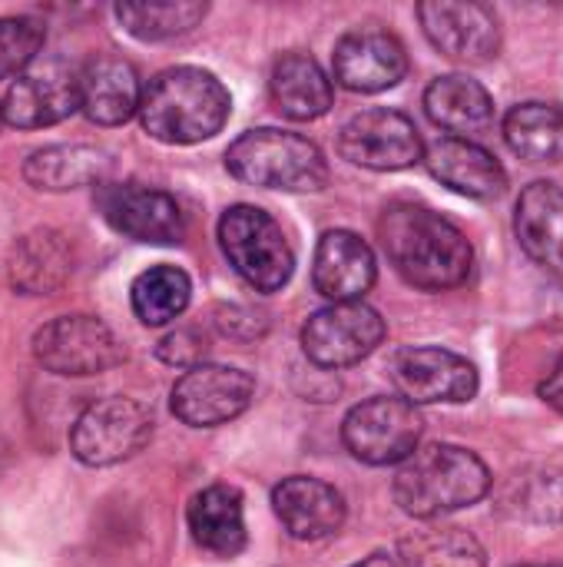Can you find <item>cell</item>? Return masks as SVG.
<instances>
[{"instance_id":"1","label":"cell","mask_w":563,"mask_h":567,"mask_svg":"<svg viewBox=\"0 0 563 567\" xmlns=\"http://www.w3.org/2000/svg\"><path fill=\"white\" fill-rule=\"evenodd\" d=\"M378 239L395 272L425 292H445L468 282L475 249L465 233L421 203H392L378 219Z\"/></svg>"},{"instance_id":"2","label":"cell","mask_w":563,"mask_h":567,"mask_svg":"<svg viewBox=\"0 0 563 567\" xmlns=\"http://www.w3.org/2000/svg\"><path fill=\"white\" fill-rule=\"evenodd\" d=\"M232 113L222 80L202 66H169L143 86L139 123L166 146H192L212 140Z\"/></svg>"},{"instance_id":"3","label":"cell","mask_w":563,"mask_h":567,"mask_svg":"<svg viewBox=\"0 0 563 567\" xmlns=\"http://www.w3.org/2000/svg\"><path fill=\"white\" fill-rule=\"evenodd\" d=\"M491 492L488 465L461 445H428L398 465L392 495L418 522H435L478 505Z\"/></svg>"},{"instance_id":"4","label":"cell","mask_w":563,"mask_h":567,"mask_svg":"<svg viewBox=\"0 0 563 567\" xmlns=\"http://www.w3.org/2000/svg\"><path fill=\"white\" fill-rule=\"evenodd\" d=\"M226 169L259 189L282 193H319L329 186V159L325 153L299 133L262 126L242 133L226 150Z\"/></svg>"},{"instance_id":"5","label":"cell","mask_w":563,"mask_h":567,"mask_svg":"<svg viewBox=\"0 0 563 567\" xmlns=\"http://www.w3.org/2000/svg\"><path fill=\"white\" fill-rule=\"evenodd\" d=\"M219 246L229 266L259 292H279L295 272V252L282 226L259 206H229L219 219Z\"/></svg>"},{"instance_id":"6","label":"cell","mask_w":563,"mask_h":567,"mask_svg":"<svg viewBox=\"0 0 563 567\" xmlns=\"http://www.w3.org/2000/svg\"><path fill=\"white\" fill-rule=\"evenodd\" d=\"M153 409L133 395H106L80 412L70 429V452L90 468H110L139 455L153 439Z\"/></svg>"},{"instance_id":"7","label":"cell","mask_w":563,"mask_h":567,"mask_svg":"<svg viewBox=\"0 0 563 567\" xmlns=\"http://www.w3.org/2000/svg\"><path fill=\"white\" fill-rule=\"evenodd\" d=\"M33 359L63 379L103 375L126 362V346L96 316H56L33 332Z\"/></svg>"},{"instance_id":"8","label":"cell","mask_w":563,"mask_h":567,"mask_svg":"<svg viewBox=\"0 0 563 567\" xmlns=\"http://www.w3.org/2000/svg\"><path fill=\"white\" fill-rule=\"evenodd\" d=\"M425 419L402 395H378L355 405L342 422V442L352 458L385 468L402 465L421 449Z\"/></svg>"},{"instance_id":"9","label":"cell","mask_w":563,"mask_h":567,"mask_svg":"<svg viewBox=\"0 0 563 567\" xmlns=\"http://www.w3.org/2000/svg\"><path fill=\"white\" fill-rule=\"evenodd\" d=\"M80 110V70L63 56H37L0 100V120L13 130H43Z\"/></svg>"},{"instance_id":"10","label":"cell","mask_w":563,"mask_h":567,"mask_svg":"<svg viewBox=\"0 0 563 567\" xmlns=\"http://www.w3.org/2000/svg\"><path fill=\"white\" fill-rule=\"evenodd\" d=\"M96 209L113 233L133 243L176 246L186 239V216L176 196L146 183H100Z\"/></svg>"},{"instance_id":"11","label":"cell","mask_w":563,"mask_h":567,"mask_svg":"<svg viewBox=\"0 0 563 567\" xmlns=\"http://www.w3.org/2000/svg\"><path fill=\"white\" fill-rule=\"evenodd\" d=\"M388 375L405 402L418 405H461L478 395V369L441 346L398 349L388 359Z\"/></svg>"},{"instance_id":"12","label":"cell","mask_w":563,"mask_h":567,"mask_svg":"<svg viewBox=\"0 0 563 567\" xmlns=\"http://www.w3.org/2000/svg\"><path fill=\"white\" fill-rule=\"evenodd\" d=\"M385 319L365 302H335L319 309L302 329V352L315 369L335 372L368 359L385 342Z\"/></svg>"},{"instance_id":"13","label":"cell","mask_w":563,"mask_h":567,"mask_svg":"<svg viewBox=\"0 0 563 567\" xmlns=\"http://www.w3.org/2000/svg\"><path fill=\"white\" fill-rule=\"evenodd\" d=\"M418 20L435 50L465 66L491 63L501 50V23L478 0H428L418 3Z\"/></svg>"},{"instance_id":"14","label":"cell","mask_w":563,"mask_h":567,"mask_svg":"<svg viewBox=\"0 0 563 567\" xmlns=\"http://www.w3.org/2000/svg\"><path fill=\"white\" fill-rule=\"evenodd\" d=\"M256 399V379L232 365H196L169 392L173 415L189 429H216L239 419Z\"/></svg>"},{"instance_id":"15","label":"cell","mask_w":563,"mask_h":567,"mask_svg":"<svg viewBox=\"0 0 563 567\" xmlns=\"http://www.w3.org/2000/svg\"><path fill=\"white\" fill-rule=\"evenodd\" d=\"M338 153H342V159H348L362 169L395 173V169H408V166L421 163L425 143L405 113L365 110L342 126Z\"/></svg>"},{"instance_id":"16","label":"cell","mask_w":563,"mask_h":567,"mask_svg":"<svg viewBox=\"0 0 563 567\" xmlns=\"http://www.w3.org/2000/svg\"><path fill=\"white\" fill-rule=\"evenodd\" d=\"M332 66H335V80L345 90L382 93L408 76V50L395 33L378 27H362L338 40Z\"/></svg>"},{"instance_id":"17","label":"cell","mask_w":563,"mask_h":567,"mask_svg":"<svg viewBox=\"0 0 563 567\" xmlns=\"http://www.w3.org/2000/svg\"><path fill=\"white\" fill-rule=\"evenodd\" d=\"M272 508L289 538L295 542H322L338 535L345 525L342 492L312 475H292L279 482L272 492Z\"/></svg>"},{"instance_id":"18","label":"cell","mask_w":563,"mask_h":567,"mask_svg":"<svg viewBox=\"0 0 563 567\" xmlns=\"http://www.w3.org/2000/svg\"><path fill=\"white\" fill-rule=\"evenodd\" d=\"M76 266L73 243L50 226L23 233L7 252V282L20 296H53L60 292Z\"/></svg>"},{"instance_id":"19","label":"cell","mask_w":563,"mask_h":567,"mask_svg":"<svg viewBox=\"0 0 563 567\" xmlns=\"http://www.w3.org/2000/svg\"><path fill=\"white\" fill-rule=\"evenodd\" d=\"M378 262L372 246L348 233V229H329L319 239L315 262H312V282L315 292L335 302H362V296L375 286Z\"/></svg>"},{"instance_id":"20","label":"cell","mask_w":563,"mask_h":567,"mask_svg":"<svg viewBox=\"0 0 563 567\" xmlns=\"http://www.w3.org/2000/svg\"><path fill=\"white\" fill-rule=\"evenodd\" d=\"M143 86L129 60L100 53L80 66V110L96 126H119L139 113Z\"/></svg>"},{"instance_id":"21","label":"cell","mask_w":563,"mask_h":567,"mask_svg":"<svg viewBox=\"0 0 563 567\" xmlns=\"http://www.w3.org/2000/svg\"><path fill=\"white\" fill-rule=\"evenodd\" d=\"M428 173L458 196L468 199H498L508 189L504 166L478 143L445 136L425 150Z\"/></svg>"},{"instance_id":"22","label":"cell","mask_w":563,"mask_h":567,"mask_svg":"<svg viewBox=\"0 0 563 567\" xmlns=\"http://www.w3.org/2000/svg\"><path fill=\"white\" fill-rule=\"evenodd\" d=\"M514 233L521 249L548 272H563V186L531 183L514 213Z\"/></svg>"},{"instance_id":"23","label":"cell","mask_w":563,"mask_h":567,"mask_svg":"<svg viewBox=\"0 0 563 567\" xmlns=\"http://www.w3.org/2000/svg\"><path fill=\"white\" fill-rule=\"evenodd\" d=\"M192 542L212 558H236L246 548V505L239 488L209 485L202 488L186 512Z\"/></svg>"},{"instance_id":"24","label":"cell","mask_w":563,"mask_h":567,"mask_svg":"<svg viewBox=\"0 0 563 567\" xmlns=\"http://www.w3.org/2000/svg\"><path fill=\"white\" fill-rule=\"evenodd\" d=\"M110 156L86 143H56L33 150L23 163V179L40 193H70L106 183Z\"/></svg>"},{"instance_id":"25","label":"cell","mask_w":563,"mask_h":567,"mask_svg":"<svg viewBox=\"0 0 563 567\" xmlns=\"http://www.w3.org/2000/svg\"><path fill=\"white\" fill-rule=\"evenodd\" d=\"M425 113L445 133L471 140L494 123V100L478 80L465 73H448L425 90Z\"/></svg>"},{"instance_id":"26","label":"cell","mask_w":563,"mask_h":567,"mask_svg":"<svg viewBox=\"0 0 563 567\" xmlns=\"http://www.w3.org/2000/svg\"><path fill=\"white\" fill-rule=\"evenodd\" d=\"M272 100L289 120H319L332 106V80L315 56L292 50L282 53L272 66Z\"/></svg>"},{"instance_id":"27","label":"cell","mask_w":563,"mask_h":567,"mask_svg":"<svg viewBox=\"0 0 563 567\" xmlns=\"http://www.w3.org/2000/svg\"><path fill=\"white\" fill-rule=\"evenodd\" d=\"M498 508L528 525H563V468L531 465L504 478Z\"/></svg>"},{"instance_id":"28","label":"cell","mask_w":563,"mask_h":567,"mask_svg":"<svg viewBox=\"0 0 563 567\" xmlns=\"http://www.w3.org/2000/svg\"><path fill=\"white\" fill-rule=\"evenodd\" d=\"M405 567H488L481 542L455 525H428L398 542Z\"/></svg>"},{"instance_id":"29","label":"cell","mask_w":563,"mask_h":567,"mask_svg":"<svg viewBox=\"0 0 563 567\" xmlns=\"http://www.w3.org/2000/svg\"><path fill=\"white\" fill-rule=\"evenodd\" d=\"M206 10L209 7L199 0H123L113 7L119 27L143 43L173 40L196 30Z\"/></svg>"},{"instance_id":"30","label":"cell","mask_w":563,"mask_h":567,"mask_svg":"<svg viewBox=\"0 0 563 567\" xmlns=\"http://www.w3.org/2000/svg\"><path fill=\"white\" fill-rule=\"evenodd\" d=\"M504 140L528 163H561L563 106H554V103L514 106L504 116Z\"/></svg>"},{"instance_id":"31","label":"cell","mask_w":563,"mask_h":567,"mask_svg":"<svg viewBox=\"0 0 563 567\" xmlns=\"http://www.w3.org/2000/svg\"><path fill=\"white\" fill-rule=\"evenodd\" d=\"M189 299H192V282L176 266H153V269L139 272L129 289L133 312L149 329L176 322L186 312Z\"/></svg>"},{"instance_id":"32","label":"cell","mask_w":563,"mask_h":567,"mask_svg":"<svg viewBox=\"0 0 563 567\" xmlns=\"http://www.w3.org/2000/svg\"><path fill=\"white\" fill-rule=\"evenodd\" d=\"M46 40V30L37 17H0V80L23 73Z\"/></svg>"},{"instance_id":"33","label":"cell","mask_w":563,"mask_h":567,"mask_svg":"<svg viewBox=\"0 0 563 567\" xmlns=\"http://www.w3.org/2000/svg\"><path fill=\"white\" fill-rule=\"evenodd\" d=\"M156 355L173 365V369H196L202 365V355H206V339L196 332V329H176L169 332L159 346H156Z\"/></svg>"},{"instance_id":"34","label":"cell","mask_w":563,"mask_h":567,"mask_svg":"<svg viewBox=\"0 0 563 567\" xmlns=\"http://www.w3.org/2000/svg\"><path fill=\"white\" fill-rule=\"evenodd\" d=\"M538 392H541V399H544L551 409H557V412L563 415V359L554 365V369H551V372H548V379L541 382V389H538Z\"/></svg>"},{"instance_id":"35","label":"cell","mask_w":563,"mask_h":567,"mask_svg":"<svg viewBox=\"0 0 563 567\" xmlns=\"http://www.w3.org/2000/svg\"><path fill=\"white\" fill-rule=\"evenodd\" d=\"M352 567H402L398 558H392V555H385V551H375V555H368V558H362L358 565Z\"/></svg>"},{"instance_id":"36","label":"cell","mask_w":563,"mask_h":567,"mask_svg":"<svg viewBox=\"0 0 563 567\" xmlns=\"http://www.w3.org/2000/svg\"><path fill=\"white\" fill-rule=\"evenodd\" d=\"M518 567H538V565H518Z\"/></svg>"},{"instance_id":"37","label":"cell","mask_w":563,"mask_h":567,"mask_svg":"<svg viewBox=\"0 0 563 567\" xmlns=\"http://www.w3.org/2000/svg\"><path fill=\"white\" fill-rule=\"evenodd\" d=\"M0 126H3V120H0Z\"/></svg>"}]
</instances>
